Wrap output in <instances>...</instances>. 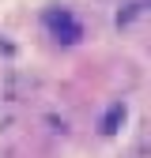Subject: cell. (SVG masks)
<instances>
[{
	"label": "cell",
	"instance_id": "obj_1",
	"mask_svg": "<svg viewBox=\"0 0 151 158\" xmlns=\"http://www.w3.org/2000/svg\"><path fill=\"white\" fill-rule=\"evenodd\" d=\"M45 27L53 30L57 42H64V45H76V42L83 38V27L76 23V19H72L64 8H49V11H45Z\"/></svg>",
	"mask_w": 151,
	"mask_h": 158
},
{
	"label": "cell",
	"instance_id": "obj_2",
	"mask_svg": "<svg viewBox=\"0 0 151 158\" xmlns=\"http://www.w3.org/2000/svg\"><path fill=\"white\" fill-rule=\"evenodd\" d=\"M121 117H125V109H121V106H113V109L106 113V121H102V132H113V128H117V121H121Z\"/></svg>",
	"mask_w": 151,
	"mask_h": 158
}]
</instances>
